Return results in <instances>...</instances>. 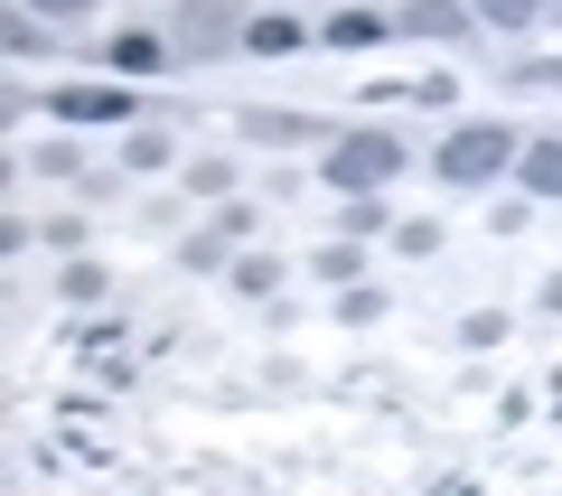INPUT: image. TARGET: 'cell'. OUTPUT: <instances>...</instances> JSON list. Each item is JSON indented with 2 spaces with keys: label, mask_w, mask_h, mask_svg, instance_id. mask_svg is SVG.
I'll use <instances>...</instances> for the list:
<instances>
[{
  "label": "cell",
  "mask_w": 562,
  "mask_h": 496,
  "mask_svg": "<svg viewBox=\"0 0 562 496\" xmlns=\"http://www.w3.org/2000/svg\"><path fill=\"white\" fill-rule=\"evenodd\" d=\"M394 179H403V132H375V122H366V132H338L319 150V188L328 198H384Z\"/></svg>",
  "instance_id": "cell-1"
},
{
  "label": "cell",
  "mask_w": 562,
  "mask_h": 496,
  "mask_svg": "<svg viewBox=\"0 0 562 496\" xmlns=\"http://www.w3.org/2000/svg\"><path fill=\"white\" fill-rule=\"evenodd\" d=\"M516 150L525 140L506 132V122H460V132H441V169L450 188H497V179H516Z\"/></svg>",
  "instance_id": "cell-2"
},
{
  "label": "cell",
  "mask_w": 562,
  "mask_h": 496,
  "mask_svg": "<svg viewBox=\"0 0 562 496\" xmlns=\"http://www.w3.org/2000/svg\"><path fill=\"white\" fill-rule=\"evenodd\" d=\"M244 29H254L244 0H179V10H169V47H179V66H206V57H225V47H244Z\"/></svg>",
  "instance_id": "cell-3"
},
{
  "label": "cell",
  "mask_w": 562,
  "mask_h": 496,
  "mask_svg": "<svg viewBox=\"0 0 562 496\" xmlns=\"http://www.w3.org/2000/svg\"><path fill=\"white\" fill-rule=\"evenodd\" d=\"M244 235H254V206H244V198H225L216 216H206L198 235L179 244V272H225V244H244Z\"/></svg>",
  "instance_id": "cell-4"
},
{
  "label": "cell",
  "mask_w": 562,
  "mask_h": 496,
  "mask_svg": "<svg viewBox=\"0 0 562 496\" xmlns=\"http://www.w3.org/2000/svg\"><path fill=\"white\" fill-rule=\"evenodd\" d=\"M394 29H403V38H422V47H460L469 29H479V10H469V0H403Z\"/></svg>",
  "instance_id": "cell-5"
},
{
  "label": "cell",
  "mask_w": 562,
  "mask_h": 496,
  "mask_svg": "<svg viewBox=\"0 0 562 496\" xmlns=\"http://www.w3.org/2000/svg\"><path fill=\"white\" fill-rule=\"evenodd\" d=\"M384 38H403V29H394V10H375V0H347V10L319 20V47H347V57H366V47H384Z\"/></svg>",
  "instance_id": "cell-6"
},
{
  "label": "cell",
  "mask_w": 562,
  "mask_h": 496,
  "mask_svg": "<svg viewBox=\"0 0 562 496\" xmlns=\"http://www.w3.org/2000/svg\"><path fill=\"white\" fill-rule=\"evenodd\" d=\"M38 113H57L66 132L76 122H132V94L122 84H57V94H38Z\"/></svg>",
  "instance_id": "cell-7"
},
{
  "label": "cell",
  "mask_w": 562,
  "mask_h": 496,
  "mask_svg": "<svg viewBox=\"0 0 562 496\" xmlns=\"http://www.w3.org/2000/svg\"><path fill=\"white\" fill-rule=\"evenodd\" d=\"M310 38H319V29H310L301 10H262V20L244 29V57H301Z\"/></svg>",
  "instance_id": "cell-8"
},
{
  "label": "cell",
  "mask_w": 562,
  "mask_h": 496,
  "mask_svg": "<svg viewBox=\"0 0 562 496\" xmlns=\"http://www.w3.org/2000/svg\"><path fill=\"white\" fill-rule=\"evenodd\" d=\"M103 57H113L122 76H160V66H179V47H169V29H122Z\"/></svg>",
  "instance_id": "cell-9"
},
{
  "label": "cell",
  "mask_w": 562,
  "mask_h": 496,
  "mask_svg": "<svg viewBox=\"0 0 562 496\" xmlns=\"http://www.w3.org/2000/svg\"><path fill=\"white\" fill-rule=\"evenodd\" d=\"M244 132H254V140H281V150H301V140H338L319 113H272V103H254V113H244Z\"/></svg>",
  "instance_id": "cell-10"
},
{
  "label": "cell",
  "mask_w": 562,
  "mask_h": 496,
  "mask_svg": "<svg viewBox=\"0 0 562 496\" xmlns=\"http://www.w3.org/2000/svg\"><path fill=\"white\" fill-rule=\"evenodd\" d=\"M516 179H525V198H562V140H525L516 150Z\"/></svg>",
  "instance_id": "cell-11"
},
{
  "label": "cell",
  "mask_w": 562,
  "mask_h": 496,
  "mask_svg": "<svg viewBox=\"0 0 562 496\" xmlns=\"http://www.w3.org/2000/svg\"><path fill=\"white\" fill-rule=\"evenodd\" d=\"M310 281H328V291H357V281H366V244H357V235L319 244V253H310Z\"/></svg>",
  "instance_id": "cell-12"
},
{
  "label": "cell",
  "mask_w": 562,
  "mask_h": 496,
  "mask_svg": "<svg viewBox=\"0 0 562 496\" xmlns=\"http://www.w3.org/2000/svg\"><path fill=\"white\" fill-rule=\"evenodd\" d=\"M169 159H179V140H169L160 122H132V132H122V169H140V179H160Z\"/></svg>",
  "instance_id": "cell-13"
},
{
  "label": "cell",
  "mask_w": 562,
  "mask_h": 496,
  "mask_svg": "<svg viewBox=\"0 0 562 496\" xmlns=\"http://www.w3.org/2000/svg\"><path fill=\"white\" fill-rule=\"evenodd\" d=\"M225 281H235L244 300H272L281 281H291V262H281V253H235V262H225Z\"/></svg>",
  "instance_id": "cell-14"
},
{
  "label": "cell",
  "mask_w": 562,
  "mask_h": 496,
  "mask_svg": "<svg viewBox=\"0 0 562 496\" xmlns=\"http://www.w3.org/2000/svg\"><path fill=\"white\" fill-rule=\"evenodd\" d=\"M479 10V29H506V38H525V29L553 20V0H469Z\"/></svg>",
  "instance_id": "cell-15"
},
{
  "label": "cell",
  "mask_w": 562,
  "mask_h": 496,
  "mask_svg": "<svg viewBox=\"0 0 562 496\" xmlns=\"http://www.w3.org/2000/svg\"><path fill=\"white\" fill-rule=\"evenodd\" d=\"M235 179H244V169H235V159H225V150L188 159V198H198V206H225V198H235Z\"/></svg>",
  "instance_id": "cell-16"
},
{
  "label": "cell",
  "mask_w": 562,
  "mask_h": 496,
  "mask_svg": "<svg viewBox=\"0 0 562 496\" xmlns=\"http://www.w3.org/2000/svg\"><path fill=\"white\" fill-rule=\"evenodd\" d=\"M29 169H38V179H66V188H85V179H94L76 140H38V150H29Z\"/></svg>",
  "instance_id": "cell-17"
},
{
  "label": "cell",
  "mask_w": 562,
  "mask_h": 496,
  "mask_svg": "<svg viewBox=\"0 0 562 496\" xmlns=\"http://www.w3.org/2000/svg\"><path fill=\"white\" fill-rule=\"evenodd\" d=\"M57 291H66V309H94V300L113 291V272H103V262H85V253H66V281H57Z\"/></svg>",
  "instance_id": "cell-18"
},
{
  "label": "cell",
  "mask_w": 562,
  "mask_h": 496,
  "mask_svg": "<svg viewBox=\"0 0 562 496\" xmlns=\"http://www.w3.org/2000/svg\"><path fill=\"white\" fill-rule=\"evenodd\" d=\"M384 309H394V300H384L375 281H357V291H338V328H384Z\"/></svg>",
  "instance_id": "cell-19"
},
{
  "label": "cell",
  "mask_w": 562,
  "mask_h": 496,
  "mask_svg": "<svg viewBox=\"0 0 562 496\" xmlns=\"http://www.w3.org/2000/svg\"><path fill=\"white\" fill-rule=\"evenodd\" d=\"M0 47H10V57H47V20L38 10H10V20H0Z\"/></svg>",
  "instance_id": "cell-20"
},
{
  "label": "cell",
  "mask_w": 562,
  "mask_h": 496,
  "mask_svg": "<svg viewBox=\"0 0 562 496\" xmlns=\"http://www.w3.org/2000/svg\"><path fill=\"white\" fill-rule=\"evenodd\" d=\"M506 328H516L506 309H469L460 318V347H469V357H487V347H506Z\"/></svg>",
  "instance_id": "cell-21"
},
{
  "label": "cell",
  "mask_w": 562,
  "mask_h": 496,
  "mask_svg": "<svg viewBox=\"0 0 562 496\" xmlns=\"http://www.w3.org/2000/svg\"><path fill=\"white\" fill-rule=\"evenodd\" d=\"M394 253L403 262H431V253H441V225H431V216H403L394 225Z\"/></svg>",
  "instance_id": "cell-22"
},
{
  "label": "cell",
  "mask_w": 562,
  "mask_h": 496,
  "mask_svg": "<svg viewBox=\"0 0 562 496\" xmlns=\"http://www.w3.org/2000/svg\"><path fill=\"white\" fill-rule=\"evenodd\" d=\"M338 206H347V235H357V244H366V235H394V216H384V198H338Z\"/></svg>",
  "instance_id": "cell-23"
},
{
  "label": "cell",
  "mask_w": 562,
  "mask_h": 496,
  "mask_svg": "<svg viewBox=\"0 0 562 496\" xmlns=\"http://www.w3.org/2000/svg\"><path fill=\"white\" fill-rule=\"evenodd\" d=\"M525 216H535V198H497V206H487V225H497V235H525Z\"/></svg>",
  "instance_id": "cell-24"
},
{
  "label": "cell",
  "mask_w": 562,
  "mask_h": 496,
  "mask_svg": "<svg viewBox=\"0 0 562 496\" xmlns=\"http://www.w3.org/2000/svg\"><path fill=\"white\" fill-rule=\"evenodd\" d=\"M20 10H38V20H94V0H20Z\"/></svg>",
  "instance_id": "cell-25"
},
{
  "label": "cell",
  "mask_w": 562,
  "mask_h": 496,
  "mask_svg": "<svg viewBox=\"0 0 562 496\" xmlns=\"http://www.w3.org/2000/svg\"><path fill=\"white\" fill-rule=\"evenodd\" d=\"M543 309H553V318H562V272H553V281H543Z\"/></svg>",
  "instance_id": "cell-26"
},
{
  "label": "cell",
  "mask_w": 562,
  "mask_h": 496,
  "mask_svg": "<svg viewBox=\"0 0 562 496\" xmlns=\"http://www.w3.org/2000/svg\"><path fill=\"white\" fill-rule=\"evenodd\" d=\"M553 29H562V0H553Z\"/></svg>",
  "instance_id": "cell-27"
}]
</instances>
